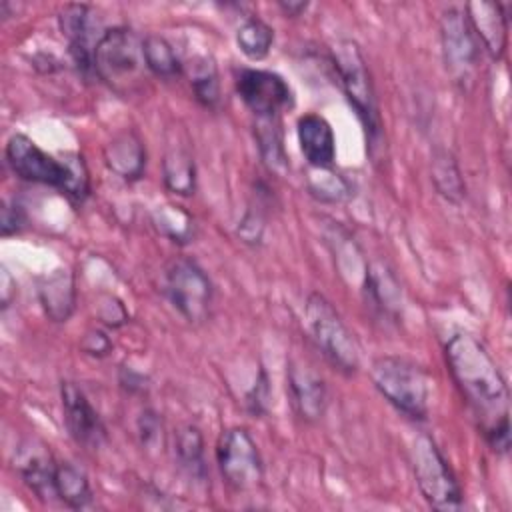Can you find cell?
I'll use <instances>...</instances> for the list:
<instances>
[{
  "mask_svg": "<svg viewBox=\"0 0 512 512\" xmlns=\"http://www.w3.org/2000/svg\"><path fill=\"white\" fill-rule=\"evenodd\" d=\"M446 360L490 448L500 454L508 452L510 396L490 352L472 334L456 332L446 344Z\"/></svg>",
  "mask_w": 512,
  "mask_h": 512,
  "instance_id": "6da1fadb",
  "label": "cell"
},
{
  "mask_svg": "<svg viewBox=\"0 0 512 512\" xmlns=\"http://www.w3.org/2000/svg\"><path fill=\"white\" fill-rule=\"evenodd\" d=\"M142 38L126 28L116 26L106 30L94 46V72L118 94L134 92L144 74Z\"/></svg>",
  "mask_w": 512,
  "mask_h": 512,
  "instance_id": "7a4b0ae2",
  "label": "cell"
},
{
  "mask_svg": "<svg viewBox=\"0 0 512 512\" xmlns=\"http://www.w3.org/2000/svg\"><path fill=\"white\" fill-rule=\"evenodd\" d=\"M376 390L402 414L424 420L428 414L430 380L414 362L400 356H380L370 368Z\"/></svg>",
  "mask_w": 512,
  "mask_h": 512,
  "instance_id": "3957f363",
  "label": "cell"
},
{
  "mask_svg": "<svg viewBox=\"0 0 512 512\" xmlns=\"http://www.w3.org/2000/svg\"><path fill=\"white\" fill-rule=\"evenodd\" d=\"M332 60H334L342 90L366 130L370 148L378 146L382 136V124H380L378 104L374 96V86L370 80V72L366 68V60L360 52V46L354 40H340L332 50Z\"/></svg>",
  "mask_w": 512,
  "mask_h": 512,
  "instance_id": "277c9868",
  "label": "cell"
},
{
  "mask_svg": "<svg viewBox=\"0 0 512 512\" xmlns=\"http://www.w3.org/2000/svg\"><path fill=\"white\" fill-rule=\"evenodd\" d=\"M306 322L316 346L342 372H356L360 350L354 334L348 330L334 306L318 292L306 300Z\"/></svg>",
  "mask_w": 512,
  "mask_h": 512,
  "instance_id": "5b68a950",
  "label": "cell"
},
{
  "mask_svg": "<svg viewBox=\"0 0 512 512\" xmlns=\"http://www.w3.org/2000/svg\"><path fill=\"white\" fill-rule=\"evenodd\" d=\"M412 470L416 484L426 498V502L438 510H460L462 508V488L436 446V442L420 434L412 446Z\"/></svg>",
  "mask_w": 512,
  "mask_h": 512,
  "instance_id": "8992f818",
  "label": "cell"
},
{
  "mask_svg": "<svg viewBox=\"0 0 512 512\" xmlns=\"http://www.w3.org/2000/svg\"><path fill=\"white\" fill-rule=\"evenodd\" d=\"M166 294L172 306L188 320H206L212 304V282L192 258H176L166 270Z\"/></svg>",
  "mask_w": 512,
  "mask_h": 512,
  "instance_id": "52a82bcc",
  "label": "cell"
},
{
  "mask_svg": "<svg viewBox=\"0 0 512 512\" xmlns=\"http://www.w3.org/2000/svg\"><path fill=\"white\" fill-rule=\"evenodd\" d=\"M216 460L220 474L236 490H250L262 480V458L246 428L234 426L220 436Z\"/></svg>",
  "mask_w": 512,
  "mask_h": 512,
  "instance_id": "ba28073f",
  "label": "cell"
},
{
  "mask_svg": "<svg viewBox=\"0 0 512 512\" xmlns=\"http://www.w3.org/2000/svg\"><path fill=\"white\" fill-rule=\"evenodd\" d=\"M440 38L448 72L462 88L468 86L476 74L480 48L464 10H444L440 18Z\"/></svg>",
  "mask_w": 512,
  "mask_h": 512,
  "instance_id": "9c48e42d",
  "label": "cell"
},
{
  "mask_svg": "<svg viewBox=\"0 0 512 512\" xmlns=\"http://www.w3.org/2000/svg\"><path fill=\"white\" fill-rule=\"evenodd\" d=\"M6 162L10 170L26 180L36 184H46L58 188L62 194L70 180V168L62 156V160L46 154L34 140L26 134H14L6 144Z\"/></svg>",
  "mask_w": 512,
  "mask_h": 512,
  "instance_id": "30bf717a",
  "label": "cell"
},
{
  "mask_svg": "<svg viewBox=\"0 0 512 512\" xmlns=\"http://www.w3.org/2000/svg\"><path fill=\"white\" fill-rule=\"evenodd\" d=\"M236 92L256 118L278 116L280 110L292 106V90L286 80L270 70L246 68L236 76Z\"/></svg>",
  "mask_w": 512,
  "mask_h": 512,
  "instance_id": "8fae6325",
  "label": "cell"
},
{
  "mask_svg": "<svg viewBox=\"0 0 512 512\" xmlns=\"http://www.w3.org/2000/svg\"><path fill=\"white\" fill-rule=\"evenodd\" d=\"M64 424L72 440L86 450H98L106 442V426L86 394L74 382L60 386Z\"/></svg>",
  "mask_w": 512,
  "mask_h": 512,
  "instance_id": "7c38bea8",
  "label": "cell"
},
{
  "mask_svg": "<svg viewBox=\"0 0 512 512\" xmlns=\"http://www.w3.org/2000/svg\"><path fill=\"white\" fill-rule=\"evenodd\" d=\"M288 392H290V402L302 420L314 422L324 414L326 386H324V380L310 368L290 362Z\"/></svg>",
  "mask_w": 512,
  "mask_h": 512,
  "instance_id": "4fadbf2b",
  "label": "cell"
},
{
  "mask_svg": "<svg viewBox=\"0 0 512 512\" xmlns=\"http://www.w3.org/2000/svg\"><path fill=\"white\" fill-rule=\"evenodd\" d=\"M58 24L68 40L70 56L80 72H94V48H90V6L68 4L60 10Z\"/></svg>",
  "mask_w": 512,
  "mask_h": 512,
  "instance_id": "5bb4252c",
  "label": "cell"
},
{
  "mask_svg": "<svg viewBox=\"0 0 512 512\" xmlns=\"http://www.w3.org/2000/svg\"><path fill=\"white\" fill-rule=\"evenodd\" d=\"M298 142L304 158L318 170L332 168L336 160V140L332 126L320 114H304L298 118Z\"/></svg>",
  "mask_w": 512,
  "mask_h": 512,
  "instance_id": "9a60e30c",
  "label": "cell"
},
{
  "mask_svg": "<svg viewBox=\"0 0 512 512\" xmlns=\"http://www.w3.org/2000/svg\"><path fill=\"white\" fill-rule=\"evenodd\" d=\"M466 18L474 36L484 44L492 58H500L506 48L508 16L500 4L470 2L466 4Z\"/></svg>",
  "mask_w": 512,
  "mask_h": 512,
  "instance_id": "2e32d148",
  "label": "cell"
},
{
  "mask_svg": "<svg viewBox=\"0 0 512 512\" xmlns=\"http://www.w3.org/2000/svg\"><path fill=\"white\" fill-rule=\"evenodd\" d=\"M106 166L124 180H138L144 174L146 150L134 130L116 134L104 148Z\"/></svg>",
  "mask_w": 512,
  "mask_h": 512,
  "instance_id": "e0dca14e",
  "label": "cell"
},
{
  "mask_svg": "<svg viewBox=\"0 0 512 512\" xmlns=\"http://www.w3.org/2000/svg\"><path fill=\"white\" fill-rule=\"evenodd\" d=\"M38 298L44 312L54 322H66L74 310V276L68 270H54L38 282Z\"/></svg>",
  "mask_w": 512,
  "mask_h": 512,
  "instance_id": "ac0fdd59",
  "label": "cell"
},
{
  "mask_svg": "<svg viewBox=\"0 0 512 512\" xmlns=\"http://www.w3.org/2000/svg\"><path fill=\"white\" fill-rule=\"evenodd\" d=\"M162 172H164V184L170 192L180 194V196L194 194V186H196L194 160H192L188 144L180 142L178 134H176L174 142H170L166 148Z\"/></svg>",
  "mask_w": 512,
  "mask_h": 512,
  "instance_id": "d6986e66",
  "label": "cell"
},
{
  "mask_svg": "<svg viewBox=\"0 0 512 512\" xmlns=\"http://www.w3.org/2000/svg\"><path fill=\"white\" fill-rule=\"evenodd\" d=\"M56 464L52 456L44 450H30L24 448V454L18 458V470L24 480V484L40 498L48 500L56 496L54 488V474H56Z\"/></svg>",
  "mask_w": 512,
  "mask_h": 512,
  "instance_id": "ffe728a7",
  "label": "cell"
},
{
  "mask_svg": "<svg viewBox=\"0 0 512 512\" xmlns=\"http://www.w3.org/2000/svg\"><path fill=\"white\" fill-rule=\"evenodd\" d=\"M174 456L178 466L196 480L206 478L204 438L194 424H184L174 432Z\"/></svg>",
  "mask_w": 512,
  "mask_h": 512,
  "instance_id": "44dd1931",
  "label": "cell"
},
{
  "mask_svg": "<svg viewBox=\"0 0 512 512\" xmlns=\"http://www.w3.org/2000/svg\"><path fill=\"white\" fill-rule=\"evenodd\" d=\"M56 498H60L68 508L80 510L90 506L92 488L84 470L74 466L72 462H58L54 474Z\"/></svg>",
  "mask_w": 512,
  "mask_h": 512,
  "instance_id": "7402d4cb",
  "label": "cell"
},
{
  "mask_svg": "<svg viewBox=\"0 0 512 512\" xmlns=\"http://www.w3.org/2000/svg\"><path fill=\"white\" fill-rule=\"evenodd\" d=\"M146 68L162 78H174L182 72V64L172 48V44L158 34H148L142 38Z\"/></svg>",
  "mask_w": 512,
  "mask_h": 512,
  "instance_id": "603a6c76",
  "label": "cell"
},
{
  "mask_svg": "<svg viewBox=\"0 0 512 512\" xmlns=\"http://www.w3.org/2000/svg\"><path fill=\"white\" fill-rule=\"evenodd\" d=\"M256 142H258L262 160H264L272 170H284V168H286L284 138H282V126H280L278 116L258 118V124H256Z\"/></svg>",
  "mask_w": 512,
  "mask_h": 512,
  "instance_id": "cb8c5ba5",
  "label": "cell"
},
{
  "mask_svg": "<svg viewBox=\"0 0 512 512\" xmlns=\"http://www.w3.org/2000/svg\"><path fill=\"white\" fill-rule=\"evenodd\" d=\"M432 180L436 190L450 202L458 204L464 198V182L454 156L446 150H438L432 160Z\"/></svg>",
  "mask_w": 512,
  "mask_h": 512,
  "instance_id": "d4e9b609",
  "label": "cell"
},
{
  "mask_svg": "<svg viewBox=\"0 0 512 512\" xmlns=\"http://www.w3.org/2000/svg\"><path fill=\"white\" fill-rule=\"evenodd\" d=\"M274 42V30L260 18H248L236 32V44L250 60L268 56Z\"/></svg>",
  "mask_w": 512,
  "mask_h": 512,
  "instance_id": "484cf974",
  "label": "cell"
},
{
  "mask_svg": "<svg viewBox=\"0 0 512 512\" xmlns=\"http://www.w3.org/2000/svg\"><path fill=\"white\" fill-rule=\"evenodd\" d=\"M152 222L160 234L170 238L172 242H188L194 236V220L180 206H158L152 212Z\"/></svg>",
  "mask_w": 512,
  "mask_h": 512,
  "instance_id": "4316f807",
  "label": "cell"
},
{
  "mask_svg": "<svg viewBox=\"0 0 512 512\" xmlns=\"http://www.w3.org/2000/svg\"><path fill=\"white\" fill-rule=\"evenodd\" d=\"M190 86L196 96V100L206 108H216L220 102V82H218V70L216 64L210 58H198L196 64H192L190 74Z\"/></svg>",
  "mask_w": 512,
  "mask_h": 512,
  "instance_id": "83f0119b",
  "label": "cell"
},
{
  "mask_svg": "<svg viewBox=\"0 0 512 512\" xmlns=\"http://www.w3.org/2000/svg\"><path fill=\"white\" fill-rule=\"evenodd\" d=\"M64 160L70 168V180H68L64 194L70 202L82 204L90 192V178H88V168L84 164V158L80 154L68 152V154H64Z\"/></svg>",
  "mask_w": 512,
  "mask_h": 512,
  "instance_id": "f1b7e54d",
  "label": "cell"
},
{
  "mask_svg": "<svg viewBox=\"0 0 512 512\" xmlns=\"http://www.w3.org/2000/svg\"><path fill=\"white\" fill-rule=\"evenodd\" d=\"M138 434L144 446L152 448L160 442L162 438V420L158 418L156 412L152 410H144L138 418Z\"/></svg>",
  "mask_w": 512,
  "mask_h": 512,
  "instance_id": "f546056e",
  "label": "cell"
},
{
  "mask_svg": "<svg viewBox=\"0 0 512 512\" xmlns=\"http://www.w3.org/2000/svg\"><path fill=\"white\" fill-rule=\"evenodd\" d=\"M2 236L18 234L26 226V214L20 204L4 202L2 204Z\"/></svg>",
  "mask_w": 512,
  "mask_h": 512,
  "instance_id": "4dcf8cb0",
  "label": "cell"
},
{
  "mask_svg": "<svg viewBox=\"0 0 512 512\" xmlns=\"http://www.w3.org/2000/svg\"><path fill=\"white\" fill-rule=\"evenodd\" d=\"M268 398H270V388H268V378L264 374V370L260 372L256 384L252 386V390L246 394V406L252 414H264L268 408Z\"/></svg>",
  "mask_w": 512,
  "mask_h": 512,
  "instance_id": "1f68e13d",
  "label": "cell"
},
{
  "mask_svg": "<svg viewBox=\"0 0 512 512\" xmlns=\"http://www.w3.org/2000/svg\"><path fill=\"white\" fill-rule=\"evenodd\" d=\"M82 348L92 354V356H106L110 352V340L106 334L98 332V330H92L84 336V342H82Z\"/></svg>",
  "mask_w": 512,
  "mask_h": 512,
  "instance_id": "d6a6232c",
  "label": "cell"
},
{
  "mask_svg": "<svg viewBox=\"0 0 512 512\" xmlns=\"http://www.w3.org/2000/svg\"><path fill=\"white\" fill-rule=\"evenodd\" d=\"M120 382H122V386L128 388L130 392H136V390H144V388H146V378L140 376V374H136V372H132V370H128V376H126V378L120 376Z\"/></svg>",
  "mask_w": 512,
  "mask_h": 512,
  "instance_id": "836d02e7",
  "label": "cell"
},
{
  "mask_svg": "<svg viewBox=\"0 0 512 512\" xmlns=\"http://www.w3.org/2000/svg\"><path fill=\"white\" fill-rule=\"evenodd\" d=\"M278 6L284 10V14L298 16L300 12H304L308 8V2H280Z\"/></svg>",
  "mask_w": 512,
  "mask_h": 512,
  "instance_id": "e575fe53",
  "label": "cell"
}]
</instances>
